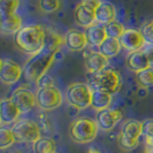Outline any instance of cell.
<instances>
[{
  "label": "cell",
  "instance_id": "6da1fadb",
  "mask_svg": "<svg viewBox=\"0 0 153 153\" xmlns=\"http://www.w3.org/2000/svg\"><path fill=\"white\" fill-rule=\"evenodd\" d=\"M14 40L19 50L23 53L30 55L37 54L44 50L45 29L36 24L24 25L15 33Z\"/></svg>",
  "mask_w": 153,
  "mask_h": 153
},
{
  "label": "cell",
  "instance_id": "7a4b0ae2",
  "mask_svg": "<svg viewBox=\"0 0 153 153\" xmlns=\"http://www.w3.org/2000/svg\"><path fill=\"white\" fill-rule=\"evenodd\" d=\"M53 51L43 50L42 52L31 55L30 59L25 62L23 67V76L31 83H38L39 81L45 76L46 71L52 66L55 58Z\"/></svg>",
  "mask_w": 153,
  "mask_h": 153
},
{
  "label": "cell",
  "instance_id": "3957f363",
  "mask_svg": "<svg viewBox=\"0 0 153 153\" xmlns=\"http://www.w3.org/2000/svg\"><path fill=\"white\" fill-rule=\"evenodd\" d=\"M99 126L97 121L89 117H78L69 127L70 138L78 144H86L97 137Z\"/></svg>",
  "mask_w": 153,
  "mask_h": 153
},
{
  "label": "cell",
  "instance_id": "277c9868",
  "mask_svg": "<svg viewBox=\"0 0 153 153\" xmlns=\"http://www.w3.org/2000/svg\"><path fill=\"white\" fill-rule=\"evenodd\" d=\"M143 135V122L128 120L122 124L119 135V145L123 150L130 151L139 144V137Z\"/></svg>",
  "mask_w": 153,
  "mask_h": 153
},
{
  "label": "cell",
  "instance_id": "5b68a950",
  "mask_svg": "<svg viewBox=\"0 0 153 153\" xmlns=\"http://www.w3.org/2000/svg\"><path fill=\"white\" fill-rule=\"evenodd\" d=\"M93 90L85 83H73L66 91V98L69 104L78 111L90 107Z\"/></svg>",
  "mask_w": 153,
  "mask_h": 153
},
{
  "label": "cell",
  "instance_id": "8992f818",
  "mask_svg": "<svg viewBox=\"0 0 153 153\" xmlns=\"http://www.w3.org/2000/svg\"><path fill=\"white\" fill-rule=\"evenodd\" d=\"M91 84L96 90L108 92L113 94L121 86V76L113 69H104L99 73L90 74Z\"/></svg>",
  "mask_w": 153,
  "mask_h": 153
},
{
  "label": "cell",
  "instance_id": "52a82bcc",
  "mask_svg": "<svg viewBox=\"0 0 153 153\" xmlns=\"http://www.w3.org/2000/svg\"><path fill=\"white\" fill-rule=\"evenodd\" d=\"M12 130L15 135L16 140L23 143H35L40 138V129L38 124L28 119H22L16 121Z\"/></svg>",
  "mask_w": 153,
  "mask_h": 153
},
{
  "label": "cell",
  "instance_id": "ba28073f",
  "mask_svg": "<svg viewBox=\"0 0 153 153\" xmlns=\"http://www.w3.org/2000/svg\"><path fill=\"white\" fill-rule=\"evenodd\" d=\"M36 96L38 107L44 111H52L60 107L63 101L61 91L53 85L40 88Z\"/></svg>",
  "mask_w": 153,
  "mask_h": 153
},
{
  "label": "cell",
  "instance_id": "9c48e42d",
  "mask_svg": "<svg viewBox=\"0 0 153 153\" xmlns=\"http://www.w3.org/2000/svg\"><path fill=\"white\" fill-rule=\"evenodd\" d=\"M23 75V68L12 59L2 58L0 63V79L4 84L12 85L21 78Z\"/></svg>",
  "mask_w": 153,
  "mask_h": 153
},
{
  "label": "cell",
  "instance_id": "30bf717a",
  "mask_svg": "<svg viewBox=\"0 0 153 153\" xmlns=\"http://www.w3.org/2000/svg\"><path fill=\"white\" fill-rule=\"evenodd\" d=\"M10 99L15 102V105L20 108V111L22 113L30 112L37 104V96L31 90L23 88V86L17 88L15 91L13 92Z\"/></svg>",
  "mask_w": 153,
  "mask_h": 153
},
{
  "label": "cell",
  "instance_id": "8fae6325",
  "mask_svg": "<svg viewBox=\"0 0 153 153\" xmlns=\"http://www.w3.org/2000/svg\"><path fill=\"white\" fill-rule=\"evenodd\" d=\"M120 43L122 48H124L128 52H137L144 48L146 45L144 37L142 36L140 31L136 29H126L123 35L120 37Z\"/></svg>",
  "mask_w": 153,
  "mask_h": 153
},
{
  "label": "cell",
  "instance_id": "7c38bea8",
  "mask_svg": "<svg viewBox=\"0 0 153 153\" xmlns=\"http://www.w3.org/2000/svg\"><path fill=\"white\" fill-rule=\"evenodd\" d=\"M20 108L15 105V102L10 98H2L0 102V121L2 127L6 124H12L19 121L21 115Z\"/></svg>",
  "mask_w": 153,
  "mask_h": 153
},
{
  "label": "cell",
  "instance_id": "4fadbf2b",
  "mask_svg": "<svg viewBox=\"0 0 153 153\" xmlns=\"http://www.w3.org/2000/svg\"><path fill=\"white\" fill-rule=\"evenodd\" d=\"M122 119V113L120 109H104L100 111L97 114V123L99 128L104 131H109L114 128L117 123L121 121Z\"/></svg>",
  "mask_w": 153,
  "mask_h": 153
},
{
  "label": "cell",
  "instance_id": "5bb4252c",
  "mask_svg": "<svg viewBox=\"0 0 153 153\" xmlns=\"http://www.w3.org/2000/svg\"><path fill=\"white\" fill-rule=\"evenodd\" d=\"M151 60L149 59L147 54L144 50H140L137 52L129 53L127 58V66L134 73H140L147 68H151Z\"/></svg>",
  "mask_w": 153,
  "mask_h": 153
},
{
  "label": "cell",
  "instance_id": "9a60e30c",
  "mask_svg": "<svg viewBox=\"0 0 153 153\" xmlns=\"http://www.w3.org/2000/svg\"><path fill=\"white\" fill-rule=\"evenodd\" d=\"M74 17H75V22L79 27L89 28L96 23V9L81 2L75 9Z\"/></svg>",
  "mask_w": 153,
  "mask_h": 153
},
{
  "label": "cell",
  "instance_id": "2e32d148",
  "mask_svg": "<svg viewBox=\"0 0 153 153\" xmlns=\"http://www.w3.org/2000/svg\"><path fill=\"white\" fill-rule=\"evenodd\" d=\"M84 33L86 40H88V44L91 46H98L99 47L105 42V39L107 38L105 27L102 24H99V23H94L93 25L86 28Z\"/></svg>",
  "mask_w": 153,
  "mask_h": 153
},
{
  "label": "cell",
  "instance_id": "e0dca14e",
  "mask_svg": "<svg viewBox=\"0 0 153 153\" xmlns=\"http://www.w3.org/2000/svg\"><path fill=\"white\" fill-rule=\"evenodd\" d=\"M85 66L89 74H96L106 69L108 66V58L100 52H92L88 55L85 60Z\"/></svg>",
  "mask_w": 153,
  "mask_h": 153
},
{
  "label": "cell",
  "instance_id": "ac0fdd59",
  "mask_svg": "<svg viewBox=\"0 0 153 153\" xmlns=\"http://www.w3.org/2000/svg\"><path fill=\"white\" fill-rule=\"evenodd\" d=\"M116 17V9L114 5L111 2H101L96 8V23L106 25L108 23L115 21Z\"/></svg>",
  "mask_w": 153,
  "mask_h": 153
},
{
  "label": "cell",
  "instance_id": "d6986e66",
  "mask_svg": "<svg viewBox=\"0 0 153 153\" xmlns=\"http://www.w3.org/2000/svg\"><path fill=\"white\" fill-rule=\"evenodd\" d=\"M66 46L71 51H82L88 44V40L85 37V33L77 30H71L65 37Z\"/></svg>",
  "mask_w": 153,
  "mask_h": 153
},
{
  "label": "cell",
  "instance_id": "ffe728a7",
  "mask_svg": "<svg viewBox=\"0 0 153 153\" xmlns=\"http://www.w3.org/2000/svg\"><path fill=\"white\" fill-rule=\"evenodd\" d=\"M1 31L4 33H14L22 28V19L19 14L1 16Z\"/></svg>",
  "mask_w": 153,
  "mask_h": 153
},
{
  "label": "cell",
  "instance_id": "44dd1931",
  "mask_svg": "<svg viewBox=\"0 0 153 153\" xmlns=\"http://www.w3.org/2000/svg\"><path fill=\"white\" fill-rule=\"evenodd\" d=\"M112 104V94L105 91H100V90H96L93 89V93H92V102L91 107L96 111H104L109 108Z\"/></svg>",
  "mask_w": 153,
  "mask_h": 153
},
{
  "label": "cell",
  "instance_id": "7402d4cb",
  "mask_svg": "<svg viewBox=\"0 0 153 153\" xmlns=\"http://www.w3.org/2000/svg\"><path fill=\"white\" fill-rule=\"evenodd\" d=\"M63 44H66L65 38L51 29H45V40H44V48L48 51L58 52V50Z\"/></svg>",
  "mask_w": 153,
  "mask_h": 153
},
{
  "label": "cell",
  "instance_id": "603a6c76",
  "mask_svg": "<svg viewBox=\"0 0 153 153\" xmlns=\"http://www.w3.org/2000/svg\"><path fill=\"white\" fill-rule=\"evenodd\" d=\"M121 48L122 46L120 43V39L107 37L105 39V42L99 46V52L104 54L106 58H113L116 54H119Z\"/></svg>",
  "mask_w": 153,
  "mask_h": 153
},
{
  "label": "cell",
  "instance_id": "cb8c5ba5",
  "mask_svg": "<svg viewBox=\"0 0 153 153\" xmlns=\"http://www.w3.org/2000/svg\"><path fill=\"white\" fill-rule=\"evenodd\" d=\"M35 153H54L56 152V144L52 138L40 137L32 145Z\"/></svg>",
  "mask_w": 153,
  "mask_h": 153
},
{
  "label": "cell",
  "instance_id": "d4e9b609",
  "mask_svg": "<svg viewBox=\"0 0 153 153\" xmlns=\"http://www.w3.org/2000/svg\"><path fill=\"white\" fill-rule=\"evenodd\" d=\"M15 142L16 138L12 128H7L5 126L1 127V129H0V149L6 150L8 147H10Z\"/></svg>",
  "mask_w": 153,
  "mask_h": 153
},
{
  "label": "cell",
  "instance_id": "484cf974",
  "mask_svg": "<svg viewBox=\"0 0 153 153\" xmlns=\"http://www.w3.org/2000/svg\"><path fill=\"white\" fill-rule=\"evenodd\" d=\"M104 27H105V31H106L107 37H111V38L120 39V37L123 35V32L126 31L123 23L117 22V21H113V22L108 23Z\"/></svg>",
  "mask_w": 153,
  "mask_h": 153
},
{
  "label": "cell",
  "instance_id": "4316f807",
  "mask_svg": "<svg viewBox=\"0 0 153 153\" xmlns=\"http://www.w3.org/2000/svg\"><path fill=\"white\" fill-rule=\"evenodd\" d=\"M20 6V0H0V16L15 14Z\"/></svg>",
  "mask_w": 153,
  "mask_h": 153
},
{
  "label": "cell",
  "instance_id": "83f0119b",
  "mask_svg": "<svg viewBox=\"0 0 153 153\" xmlns=\"http://www.w3.org/2000/svg\"><path fill=\"white\" fill-rule=\"evenodd\" d=\"M138 83L144 88L153 86V68H147L137 74Z\"/></svg>",
  "mask_w": 153,
  "mask_h": 153
},
{
  "label": "cell",
  "instance_id": "f1b7e54d",
  "mask_svg": "<svg viewBox=\"0 0 153 153\" xmlns=\"http://www.w3.org/2000/svg\"><path fill=\"white\" fill-rule=\"evenodd\" d=\"M143 136L145 138L146 146L153 149V119H149L143 122Z\"/></svg>",
  "mask_w": 153,
  "mask_h": 153
},
{
  "label": "cell",
  "instance_id": "f546056e",
  "mask_svg": "<svg viewBox=\"0 0 153 153\" xmlns=\"http://www.w3.org/2000/svg\"><path fill=\"white\" fill-rule=\"evenodd\" d=\"M38 5L39 8L44 13H54L60 9L61 1L60 0H39Z\"/></svg>",
  "mask_w": 153,
  "mask_h": 153
},
{
  "label": "cell",
  "instance_id": "4dcf8cb0",
  "mask_svg": "<svg viewBox=\"0 0 153 153\" xmlns=\"http://www.w3.org/2000/svg\"><path fill=\"white\" fill-rule=\"evenodd\" d=\"M140 33L144 37V40L147 45L153 46V20L144 23L140 27Z\"/></svg>",
  "mask_w": 153,
  "mask_h": 153
},
{
  "label": "cell",
  "instance_id": "1f68e13d",
  "mask_svg": "<svg viewBox=\"0 0 153 153\" xmlns=\"http://www.w3.org/2000/svg\"><path fill=\"white\" fill-rule=\"evenodd\" d=\"M82 4H84V5H86V6L93 8V9H96V8L101 4V1H100V0H82Z\"/></svg>",
  "mask_w": 153,
  "mask_h": 153
},
{
  "label": "cell",
  "instance_id": "d6a6232c",
  "mask_svg": "<svg viewBox=\"0 0 153 153\" xmlns=\"http://www.w3.org/2000/svg\"><path fill=\"white\" fill-rule=\"evenodd\" d=\"M143 50L146 52L147 56H149V59H150V60H151V62L153 63V46L149 45V47H147V48H143Z\"/></svg>",
  "mask_w": 153,
  "mask_h": 153
},
{
  "label": "cell",
  "instance_id": "836d02e7",
  "mask_svg": "<svg viewBox=\"0 0 153 153\" xmlns=\"http://www.w3.org/2000/svg\"><path fill=\"white\" fill-rule=\"evenodd\" d=\"M88 153H101V152H100L99 150H97L96 147H90L89 151H88Z\"/></svg>",
  "mask_w": 153,
  "mask_h": 153
},
{
  "label": "cell",
  "instance_id": "e575fe53",
  "mask_svg": "<svg viewBox=\"0 0 153 153\" xmlns=\"http://www.w3.org/2000/svg\"><path fill=\"white\" fill-rule=\"evenodd\" d=\"M146 153H153V149H150V147H147V150H146Z\"/></svg>",
  "mask_w": 153,
  "mask_h": 153
},
{
  "label": "cell",
  "instance_id": "d590c367",
  "mask_svg": "<svg viewBox=\"0 0 153 153\" xmlns=\"http://www.w3.org/2000/svg\"><path fill=\"white\" fill-rule=\"evenodd\" d=\"M12 153H20V152H12Z\"/></svg>",
  "mask_w": 153,
  "mask_h": 153
},
{
  "label": "cell",
  "instance_id": "8d00e7d4",
  "mask_svg": "<svg viewBox=\"0 0 153 153\" xmlns=\"http://www.w3.org/2000/svg\"><path fill=\"white\" fill-rule=\"evenodd\" d=\"M54 153H58V152H54Z\"/></svg>",
  "mask_w": 153,
  "mask_h": 153
}]
</instances>
